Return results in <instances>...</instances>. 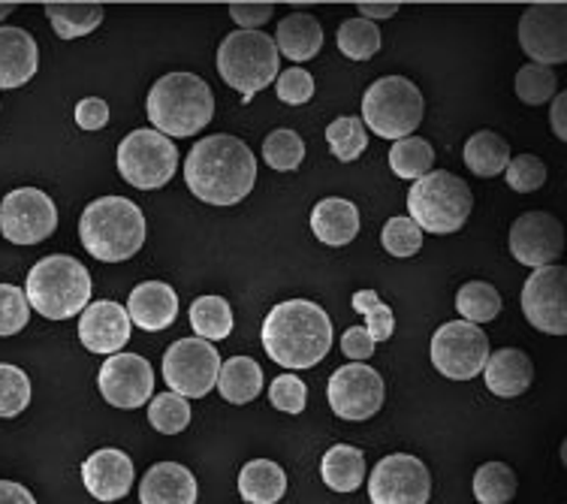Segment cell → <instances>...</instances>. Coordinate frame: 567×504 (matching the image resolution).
Instances as JSON below:
<instances>
[{
  "label": "cell",
  "mask_w": 567,
  "mask_h": 504,
  "mask_svg": "<svg viewBox=\"0 0 567 504\" xmlns=\"http://www.w3.org/2000/svg\"><path fill=\"white\" fill-rule=\"evenodd\" d=\"M302 157H306V143H302V136L296 131H275L266 136V143H262V161L278 169V173H293L302 166Z\"/></svg>",
  "instance_id": "cell-38"
},
{
  "label": "cell",
  "mask_w": 567,
  "mask_h": 504,
  "mask_svg": "<svg viewBox=\"0 0 567 504\" xmlns=\"http://www.w3.org/2000/svg\"><path fill=\"white\" fill-rule=\"evenodd\" d=\"M190 194L208 206H236L257 182V157L239 136L215 133L199 140L185 161Z\"/></svg>",
  "instance_id": "cell-1"
},
{
  "label": "cell",
  "mask_w": 567,
  "mask_h": 504,
  "mask_svg": "<svg viewBox=\"0 0 567 504\" xmlns=\"http://www.w3.org/2000/svg\"><path fill=\"white\" fill-rule=\"evenodd\" d=\"M97 387L112 408L131 411V408L152 402L154 369L140 353H112L110 360L100 366Z\"/></svg>",
  "instance_id": "cell-17"
},
{
  "label": "cell",
  "mask_w": 567,
  "mask_h": 504,
  "mask_svg": "<svg viewBox=\"0 0 567 504\" xmlns=\"http://www.w3.org/2000/svg\"><path fill=\"white\" fill-rule=\"evenodd\" d=\"M275 91H278V100L287 103V106H302V103L315 97V76L302 66H290V70L278 73Z\"/></svg>",
  "instance_id": "cell-47"
},
{
  "label": "cell",
  "mask_w": 567,
  "mask_h": 504,
  "mask_svg": "<svg viewBox=\"0 0 567 504\" xmlns=\"http://www.w3.org/2000/svg\"><path fill=\"white\" fill-rule=\"evenodd\" d=\"M24 299L45 320L76 318L91 299V275L76 257L52 254L28 272Z\"/></svg>",
  "instance_id": "cell-5"
},
{
  "label": "cell",
  "mask_w": 567,
  "mask_h": 504,
  "mask_svg": "<svg viewBox=\"0 0 567 504\" xmlns=\"http://www.w3.org/2000/svg\"><path fill=\"white\" fill-rule=\"evenodd\" d=\"M357 10H360V19L378 24L381 19H393L399 12V3H357Z\"/></svg>",
  "instance_id": "cell-53"
},
{
  "label": "cell",
  "mask_w": 567,
  "mask_h": 504,
  "mask_svg": "<svg viewBox=\"0 0 567 504\" xmlns=\"http://www.w3.org/2000/svg\"><path fill=\"white\" fill-rule=\"evenodd\" d=\"M432 164H435V148L420 140V136H404L399 143H393L390 148V169H393L399 178H423L425 173H432Z\"/></svg>",
  "instance_id": "cell-34"
},
{
  "label": "cell",
  "mask_w": 567,
  "mask_h": 504,
  "mask_svg": "<svg viewBox=\"0 0 567 504\" xmlns=\"http://www.w3.org/2000/svg\"><path fill=\"white\" fill-rule=\"evenodd\" d=\"M272 3H233L229 19L239 24L241 31H260L262 24L272 19Z\"/></svg>",
  "instance_id": "cell-48"
},
{
  "label": "cell",
  "mask_w": 567,
  "mask_h": 504,
  "mask_svg": "<svg viewBox=\"0 0 567 504\" xmlns=\"http://www.w3.org/2000/svg\"><path fill=\"white\" fill-rule=\"evenodd\" d=\"M79 239L100 264L131 260L145 241V215L133 199L100 197L82 212Z\"/></svg>",
  "instance_id": "cell-3"
},
{
  "label": "cell",
  "mask_w": 567,
  "mask_h": 504,
  "mask_svg": "<svg viewBox=\"0 0 567 504\" xmlns=\"http://www.w3.org/2000/svg\"><path fill=\"white\" fill-rule=\"evenodd\" d=\"M489 360V339L468 320H450L432 336V362L450 381H471Z\"/></svg>",
  "instance_id": "cell-11"
},
{
  "label": "cell",
  "mask_w": 567,
  "mask_h": 504,
  "mask_svg": "<svg viewBox=\"0 0 567 504\" xmlns=\"http://www.w3.org/2000/svg\"><path fill=\"white\" fill-rule=\"evenodd\" d=\"M215 115V97L206 79L194 73H166L148 91V121L169 136H197Z\"/></svg>",
  "instance_id": "cell-4"
},
{
  "label": "cell",
  "mask_w": 567,
  "mask_h": 504,
  "mask_svg": "<svg viewBox=\"0 0 567 504\" xmlns=\"http://www.w3.org/2000/svg\"><path fill=\"white\" fill-rule=\"evenodd\" d=\"M353 311H360L365 323H369V336L378 341H386L393 336L395 329V318H393V308L383 306L381 297L374 294V290H360V294H353Z\"/></svg>",
  "instance_id": "cell-42"
},
{
  "label": "cell",
  "mask_w": 567,
  "mask_h": 504,
  "mask_svg": "<svg viewBox=\"0 0 567 504\" xmlns=\"http://www.w3.org/2000/svg\"><path fill=\"white\" fill-rule=\"evenodd\" d=\"M278 55L290 61H311L323 49V28L311 12H290L278 22V33L272 37Z\"/></svg>",
  "instance_id": "cell-26"
},
{
  "label": "cell",
  "mask_w": 567,
  "mask_h": 504,
  "mask_svg": "<svg viewBox=\"0 0 567 504\" xmlns=\"http://www.w3.org/2000/svg\"><path fill=\"white\" fill-rule=\"evenodd\" d=\"M12 10H16V3H0V22H3L7 16H10Z\"/></svg>",
  "instance_id": "cell-54"
},
{
  "label": "cell",
  "mask_w": 567,
  "mask_h": 504,
  "mask_svg": "<svg viewBox=\"0 0 567 504\" xmlns=\"http://www.w3.org/2000/svg\"><path fill=\"white\" fill-rule=\"evenodd\" d=\"M558 94V76L556 70L540 64H525L516 73V97L528 103V106H544Z\"/></svg>",
  "instance_id": "cell-39"
},
{
  "label": "cell",
  "mask_w": 567,
  "mask_h": 504,
  "mask_svg": "<svg viewBox=\"0 0 567 504\" xmlns=\"http://www.w3.org/2000/svg\"><path fill=\"white\" fill-rule=\"evenodd\" d=\"M58 227V208L49 194L37 187L10 191L0 203V233L12 245H37Z\"/></svg>",
  "instance_id": "cell-12"
},
{
  "label": "cell",
  "mask_w": 567,
  "mask_h": 504,
  "mask_svg": "<svg viewBox=\"0 0 567 504\" xmlns=\"http://www.w3.org/2000/svg\"><path fill=\"white\" fill-rule=\"evenodd\" d=\"M425 112V100L411 79L383 76L374 79L362 97V124L371 127L381 140H404L414 136Z\"/></svg>",
  "instance_id": "cell-8"
},
{
  "label": "cell",
  "mask_w": 567,
  "mask_h": 504,
  "mask_svg": "<svg viewBox=\"0 0 567 504\" xmlns=\"http://www.w3.org/2000/svg\"><path fill=\"white\" fill-rule=\"evenodd\" d=\"M471 208H474L471 187L447 169L425 173L408 191V212H411L408 218L423 233H435V236L458 233L471 218Z\"/></svg>",
  "instance_id": "cell-6"
},
{
  "label": "cell",
  "mask_w": 567,
  "mask_h": 504,
  "mask_svg": "<svg viewBox=\"0 0 567 504\" xmlns=\"http://www.w3.org/2000/svg\"><path fill=\"white\" fill-rule=\"evenodd\" d=\"M549 121H553V133H556L558 140L565 143L567 140V94H556L553 97V110H549Z\"/></svg>",
  "instance_id": "cell-51"
},
{
  "label": "cell",
  "mask_w": 567,
  "mask_h": 504,
  "mask_svg": "<svg viewBox=\"0 0 567 504\" xmlns=\"http://www.w3.org/2000/svg\"><path fill=\"white\" fill-rule=\"evenodd\" d=\"M456 311L468 323H489L502 315V294L486 281H468L458 287L456 294Z\"/></svg>",
  "instance_id": "cell-33"
},
{
  "label": "cell",
  "mask_w": 567,
  "mask_h": 504,
  "mask_svg": "<svg viewBox=\"0 0 567 504\" xmlns=\"http://www.w3.org/2000/svg\"><path fill=\"white\" fill-rule=\"evenodd\" d=\"M262 348L281 369H315L332 348V320L308 299H287L262 320Z\"/></svg>",
  "instance_id": "cell-2"
},
{
  "label": "cell",
  "mask_w": 567,
  "mask_h": 504,
  "mask_svg": "<svg viewBox=\"0 0 567 504\" xmlns=\"http://www.w3.org/2000/svg\"><path fill=\"white\" fill-rule=\"evenodd\" d=\"M85 490L97 502H118L133 490V462L124 450L103 448L91 453L82 465Z\"/></svg>",
  "instance_id": "cell-20"
},
{
  "label": "cell",
  "mask_w": 567,
  "mask_h": 504,
  "mask_svg": "<svg viewBox=\"0 0 567 504\" xmlns=\"http://www.w3.org/2000/svg\"><path fill=\"white\" fill-rule=\"evenodd\" d=\"M507 178V185L516 191V194H532L537 187H544L546 182V166L540 157L535 154H519V157H511V164L502 173Z\"/></svg>",
  "instance_id": "cell-44"
},
{
  "label": "cell",
  "mask_w": 567,
  "mask_h": 504,
  "mask_svg": "<svg viewBox=\"0 0 567 504\" xmlns=\"http://www.w3.org/2000/svg\"><path fill=\"white\" fill-rule=\"evenodd\" d=\"M519 45L532 64L553 66L567 61V7L565 3H537L519 19Z\"/></svg>",
  "instance_id": "cell-16"
},
{
  "label": "cell",
  "mask_w": 567,
  "mask_h": 504,
  "mask_svg": "<svg viewBox=\"0 0 567 504\" xmlns=\"http://www.w3.org/2000/svg\"><path fill=\"white\" fill-rule=\"evenodd\" d=\"M327 395L336 416L360 423L383 408V378L365 362H350L329 378Z\"/></svg>",
  "instance_id": "cell-14"
},
{
  "label": "cell",
  "mask_w": 567,
  "mask_h": 504,
  "mask_svg": "<svg viewBox=\"0 0 567 504\" xmlns=\"http://www.w3.org/2000/svg\"><path fill=\"white\" fill-rule=\"evenodd\" d=\"M432 495V477L411 453H393L374 465L369 477L371 504H425Z\"/></svg>",
  "instance_id": "cell-13"
},
{
  "label": "cell",
  "mask_w": 567,
  "mask_h": 504,
  "mask_svg": "<svg viewBox=\"0 0 567 504\" xmlns=\"http://www.w3.org/2000/svg\"><path fill=\"white\" fill-rule=\"evenodd\" d=\"M127 318L133 327L145 329V332H161V329L173 327L178 318V297L164 281H142L133 287L131 299H127Z\"/></svg>",
  "instance_id": "cell-21"
},
{
  "label": "cell",
  "mask_w": 567,
  "mask_h": 504,
  "mask_svg": "<svg viewBox=\"0 0 567 504\" xmlns=\"http://www.w3.org/2000/svg\"><path fill=\"white\" fill-rule=\"evenodd\" d=\"M565 251V227L549 212H525L513 220L511 254L523 266L544 269L553 266Z\"/></svg>",
  "instance_id": "cell-18"
},
{
  "label": "cell",
  "mask_w": 567,
  "mask_h": 504,
  "mask_svg": "<svg viewBox=\"0 0 567 504\" xmlns=\"http://www.w3.org/2000/svg\"><path fill=\"white\" fill-rule=\"evenodd\" d=\"M31 320V306L24 299V290L16 285H0V336L22 332Z\"/></svg>",
  "instance_id": "cell-45"
},
{
  "label": "cell",
  "mask_w": 567,
  "mask_h": 504,
  "mask_svg": "<svg viewBox=\"0 0 567 504\" xmlns=\"http://www.w3.org/2000/svg\"><path fill=\"white\" fill-rule=\"evenodd\" d=\"M278 49L269 33L233 31L218 49V73L229 89L241 94V103H254V94L278 79Z\"/></svg>",
  "instance_id": "cell-7"
},
{
  "label": "cell",
  "mask_w": 567,
  "mask_h": 504,
  "mask_svg": "<svg viewBox=\"0 0 567 504\" xmlns=\"http://www.w3.org/2000/svg\"><path fill=\"white\" fill-rule=\"evenodd\" d=\"M142 504H197V477L178 462H157L140 483Z\"/></svg>",
  "instance_id": "cell-23"
},
{
  "label": "cell",
  "mask_w": 567,
  "mask_h": 504,
  "mask_svg": "<svg viewBox=\"0 0 567 504\" xmlns=\"http://www.w3.org/2000/svg\"><path fill=\"white\" fill-rule=\"evenodd\" d=\"M523 315L535 329L546 336L567 332V269L565 266H544L528 275L523 287Z\"/></svg>",
  "instance_id": "cell-15"
},
{
  "label": "cell",
  "mask_w": 567,
  "mask_h": 504,
  "mask_svg": "<svg viewBox=\"0 0 567 504\" xmlns=\"http://www.w3.org/2000/svg\"><path fill=\"white\" fill-rule=\"evenodd\" d=\"M474 495L481 504H507L516 495V474L504 462H486L474 474Z\"/></svg>",
  "instance_id": "cell-35"
},
{
  "label": "cell",
  "mask_w": 567,
  "mask_h": 504,
  "mask_svg": "<svg viewBox=\"0 0 567 504\" xmlns=\"http://www.w3.org/2000/svg\"><path fill=\"white\" fill-rule=\"evenodd\" d=\"M31 405V378L10 362H0V416L12 420Z\"/></svg>",
  "instance_id": "cell-40"
},
{
  "label": "cell",
  "mask_w": 567,
  "mask_h": 504,
  "mask_svg": "<svg viewBox=\"0 0 567 504\" xmlns=\"http://www.w3.org/2000/svg\"><path fill=\"white\" fill-rule=\"evenodd\" d=\"M220 357L215 344L203 339H178L164 353V381L169 393L182 399H203L218 384Z\"/></svg>",
  "instance_id": "cell-10"
},
{
  "label": "cell",
  "mask_w": 567,
  "mask_h": 504,
  "mask_svg": "<svg viewBox=\"0 0 567 504\" xmlns=\"http://www.w3.org/2000/svg\"><path fill=\"white\" fill-rule=\"evenodd\" d=\"M483 374H486L489 393L502 395V399H516L535 381V366L528 360V353L519 348H502V351L489 353Z\"/></svg>",
  "instance_id": "cell-24"
},
{
  "label": "cell",
  "mask_w": 567,
  "mask_h": 504,
  "mask_svg": "<svg viewBox=\"0 0 567 504\" xmlns=\"http://www.w3.org/2000/svg\"><path fill=\"white\" fill-rule=\"evenodd\" d=\"M220 395L229 405H248L262 393V369L260 362L251 357H233V360L220 362L218 384Z\"/></svg>",
  "instance_id": "cell-28"
},
{
  "label": "cell",
  "mask_w": 567,
  "mask_h": 504,
  "mask_svg": "<svg viewBox=\"0 0 567 504\" xmlns=\"http://www.w3.org/2000/svg\"><path fill=\"white\" fill-rule=\"evenodd\" d=\"M190 327L203 341H224L233 332V308L224 297H199L190 306Z\"/></svg>",
  "instance_id": "cell-32"
},
{
  "label": "cell",
  "mask_w": 567,
  "mask_h": 504,
  "mask_svg": "<svg viewBox=\"0 0 567 504\" xmlns=\"http://www.w3.org/2000/svg\"><path fill=\"white\" fill-rule=\"evenodd\" d=\"M76 124L82 131H103L110 124V103L100 97H85L76 103Z\"/></svg>",
  "instance_id": "cell-49"
},
{
  "label": "cell",
  "mask_w": 567,
  "mask_h": 504,
  "mask_svg": "<svg viewBox=\"0 0 567 504\" xmlns=\"http://www.w3.org/2000/svg\"><path fill=\"white\" fill-rule=\"evenodd\" d=\"M339 49L341 55L350 61H369L381 52V31L378 24L365 22V19H348L339 28Z\"/></svg>",
  "instance_id": "cell-37"
},
{
  "label": "cell",
  "mask_w": 567,
  "mask_h": 504,
  "mask_svg": "<svg viewBox=\"0 0 567 504\" xmlns=\"http://www.w3.org/2000/svg\"><path fill=\"white\" fill-rule=\"evenodd\" d=\"M239 493L245 504H275L287 493V474L278 462L251 460L239 472Z\"/></svg>",
  "instance_id": "cell-27"
},
{
  "label": "cell",
  "mask_w": 567,
  "mask_h": 504,
  "mask_svg": "<svg viewBox=\"0 0 567 504\" xmlns=\"http://www.w3.org/2000/svg\"><path fill=\"white\" fill-rule=\"evenodd\" d=\"M148 423L157 432H164V435H178L190 423V405H187V399L175 393L154 395L152 402H148Z\"/></svg>",
  "instance_id": "cell-41"
},
{
  "label": "cell",
  "mask_w": 567,
  "mask_h": 504,
  "mask_svg": "<svg viewBox=\"0 0 567 504\" xmlns=\"http://www.w3.org/2000/svg\"><path fill=\"white\" fill-rule=\"evenodd\" d=\"M511 145L504 136L492 131H481L471 136L465 143V166H468L474 176L481 178H495L502 176L507 164H511Z\"/></svg>",
  "instance_id": "cell-30"
},
{
  "label": "cell",
  "mask_w": 567,
  "mask_h": 504,
  "mask_svg": "<svg viewBox=\"0 0 567 504\" xmlns=\"http://www.w3.org/2000/svg\"><path fill=\"white\" fill-rule=\"evenodd\" d=\"M341 351H344V357H348L350 362L369 360L371 353H374V339L369 336V329L350 327L348 332L341 336Z\"/></svg>",
  "instance_id": "cell-50"
},
{
  "label": "cell",
  "mask_w": 567,
  "mask_h": 504,
  "mask_svg": "<svg viewBox=\"0 0 567 504\" xmlns=\"http://www.w3.org/2000/svg\"><path fill=\"white\" fill-rule=\"evenodd\" d=\"M381 241L393 257H414L423 248V230L408 215H399L383 224Z\"/></svg>",
  "instance_id": "cell-43"
},
{
  "label": "cell",
  "mask_w": 567,
  "mask_h": 504,
  "mask_svg": "<svg viewBox=\"0 0 567 504\" xmlns=\"http://www.w3.org/2000/svg\"><path fill=\"white\" fill-rule=\"evenodd\" d=\"M131 318H127V308L103 299V302H91L82 311L79 320V339L91 353H121V348L131 341Z\"/></svg>",
  "instance_id": "cell-19"
},
{
  "label": "cell",
  "mask_w": 567,
  "mask_h": 504,
  "mask_svg": "<svg viewBox=\"0 0 567 504\" xmlns=\"http://www.w3.org/2000/svg\"><path fill=\"white\" fill-rule=\"evenodd\" d=\"M40 49L22 28H0V89H22L37 76Z\"/></svg>",
  "instance_id": "cell-22"
},
{
  "label": "cell",
  "mask_w": 567,
  "mask_h": 504,
  "mask_svg": "<svg viewBox=\"0 0 567 504\" xmlns=\"http://www.w3.org/2000/svg\"><path fill=\"white\" fill-rule=\"evenodd\" d=\"M311 230L329 248L350 245L360 233V208L341 197L320 199L311 212Z\"/></svg>",
  "instance_id": "cell-25"
},
{
  "label": "cell",
  "mask_w": 567,
  "mask_h": 504,
  "mask_svg": "<svg viewBox=\"0 0 567 504\" xmlns=\"http://www.w3.org/2000/svg\"><path fill=\"white\" fill-rule=\"evenodd\" d=\"M320 474H323V483L329 490L353 493L365 481V456H362L360 448L336 444V448L327 450V456L320 462Z\"/></svg>",
  "instance_id": "cell-29"
},
{
  "label": "cell",
  "mask_w": 567,
  "mask_h": 504,
  "mask_svg": "<svg viewBox=\"0 0 567 504\" xmlns=\"http://www.w3.org/2000/svg\"><path fill=\"white\" fill-rule=\"evenodd\" d=\"M269 402L284 414H302L308 402V387L296 374H278L269 387Z\"/></svg>",
  "instance_id": "cell-46"
},
{
  "label": "cell",
  "mask_w": 567,
  "mask_h": 504,
  "mask_svg": "<svg viewBox=\"0 0 567 504\" xmlns=\"http://www.w3.org/2000/svg\"><path fill=\"white\" fill-rule=\"evenodd\" d=\"M0 504H37L31 490H24L22 483L0 481Z\"/></svg>",
  "instance_id": "cell-52"
},
{
  "label": "cell",
  "mask_w": 567,
  "mask_h": 504,
  "mask_svg": "<svg viewBox=\"0 0 567 504\" xmlns=\"http://www.w3.org/2000/svg\"><path fill=\"white\" fill-rule=\"evenodd\" d=\"M327 143L341 164H350V161H357V157L365 152L369 133H365L362 119H357V115H344V119H336L327 127Z\"/></svg>",
  "instance_id": "cell-36"
},
{
  "label": "cell",
  "mask_w": 567,
  "mask_h": 504,
  "mask_svg": "<svg viewBox=\"0 0 567 504\" xmlns=\"http://www.w3.org/2000/svg\"><path fill=\"white\" fill-rule=\"evenodd\" d=\"M178 169V152L173 140L154 127L133 131L118 145V173L124 182L140 191H157L164 187Z\"/></svg>",
  "instance_id": "cell-9"
},
{
  "label": "cell",
  "mask_w": 567,
  "mask_h": 504,
  "mask_svg": "<svg viewBox=\"0 0 567 504\" xmlns=\"http://www.w3.org/2000/svg\"><path fill=\"white\" fill-rule=\"evenodd\" d=\"M45 16L61 40H76V37L97 31L103 22V7L100 3H49Z\"/></svg>",
  "instance_id": "cell-31"
}]
</instances>
